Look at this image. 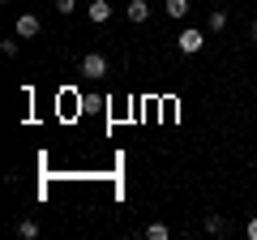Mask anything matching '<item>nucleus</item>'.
Masks as SVG:
<instances>
[{
  "mask_svg": "<svg viewBox=\"0 0 257 240\" xmlns=\"http://www.w3.org/2000/svg\"><path fill=\"white\" fill-rule=\"evenodd\" d=\"M146 236H150V240H167V236H172V227H167V223H150Z\"/></svg>",
  "mask_w": 257,
  "mask_h": 240,
  "instance_id": "0eeeda50",
  "label": "nucleus"
},
{
  "mask_svg": "<svg viewBox=\"0 0 257 240\" xmlns=\"http://www.w3.org/2000/svg\"><path fill=\"white\" fill-rule=\"evenodd\" d=\"M146 18H150V5H146V0H128V22H138V26H142Z\"/></svg>",
  "mask_w": 257,
  "mask_h": 240,
  "instance_id": "39448f33",
  "label": "nucleus"
},
{
  "mask_svg": "<svg viewBox=\"0 0 257 240\" xmlns=\"http://www.w3.org/2000/svg\"><path fill=\"white\" fill-rule=\"evenodd\" d=\"M167 13H172V18H184V13H189V0H167Z\"/></svg>",
  "mask_w": 257,
  "mask_h": 240,
  "instance_id": "1a4fd4ad",
  "label": "nucleus"
},
{
  "mask_svg": "<svg viewBox=\"0 0 257 240\" xmlns=\"http://www.w3.org/2000/svg\"><path fill=\"white\" fill-rule=\"evenodd\" d=\"M13 30H18V39H35L39 35V18H35V13H22Z\"/></svg>",
  "mask_w": 257,
  "mask_h": 240,
  "instance_id": "7ed1b4c3",
  "label": "nucleus"
},
{
  "mask_svg": "<svg viewBox=\"0 0 257 240\" xmlns=\"http://www.w3.org/2000/svg\"><path fill=\"white\" fill-rule=\"evenodd\" d=\"M223 26H227V13L214 9V13H210V30H223Z\"/></svg>",
  "mask_w": 257,
  "mask_h": 240,
  "instance_id": "9d476101",
  "label": "nucleus"
},
{
  "mask_svg": "<svg viewBox=\"0 0 257 240\" xmlns=\"http://www.w3.org/2000/svg\"><path fill=\"white\" fill-rule=\"evenodd\" d=\"M176 47H180V52L184 56H197V52H202V47H206V35H202V30H180V35H176Z\"/></svg>",
  "mask_w": 257,
  "mask_h": 240,
  "instance_id": "f257e3e1",
  "label": "nucleus"
},
{
  "mask_svg": "<svg viewBox=\"0 0 257 240\" xmlns=\"http://www.w3.org/2000/svg\"><path fill=\"white\" fill-rule=\"evenodd\" d=\"M206 231L210 236H227V219L223 214H206Z\"/></svg>",
  "mask_w": 257,
  "mask_h": 240,
  "instance_id": "423d86ee",
  "label": "nucleus"
},
{
  "mask_svg": "<svg viewBox=\"0 0 257 240\" xmlns=\"http://www.w3.org/2000/svg\"><path fill=\"white\" fill-rule=\"evenodd\" d=\"M82 73L86 77H103V73H107V56H103V52H86L82 56Z\"/></svg>",
  "mask_w": 257,
  "mask_h": 240,
  "instance_id": "f03ea898",
  "label": "nucleus"
},
{
  "mask_svg": "<svg viewBox=\"0 0 257 240\" xmlns=\"http://www.w3.org/2000/svg\"><path fill=\"white\" fill-rule=\"evenodd\" d=\"M244 231H248V240H257V214L248 219V227H244Z\"/></svg>",
  "mask_w": 257,
  "mask_h": 240,
  "instance_id": "f8f14e48",
  "label": "nucleus"
},
{
  "mask_svg": "<svg viewBox=\"0 0 257 240\" xmlns=\"http://www.w3.org/2000/svg\"><path fill=\"white\" fill-rule=\"evenodd\" d=\"M73 9H77V0H56V13H60V18H69Z\"/></svg>",
  "mask_w": 257,
  "mask_h": 240,
  "instance_id": "9b49d317",
  "label": "nucleus"
},
{
  "mask_svg": "<svg viewBox=\"0 0 257 240\" xmlns=\"http://www.w3.org/2000/svg\"><path fill=\"white\" fill-rule=\"evenodd\" d=\"M18 236L35 240V236H39V223H35V219H22V223H18Z\"/></svg>",
  "mask_w": 257,
  "mask_h": 240,
  "instance_id": "6e6552de",
  "label": "nucleus"
},
{
  "mask_svg": "<svg viewBox=\"0 0 257 240\" xmlns=\"http://www.w3.org/2000/svg\"><path fill=\"white\" fill-rule=\"evenodd\" d=\"M248 35H253V39H257V22H253V26H248Z\"/></svg>",
  "mask_w": 257,
  "mask_h": 240,
  "instance_id": "ddd939ff",
  "label": "nucleus"
},
{
  "mask_svg": "<svg viewBox=\"0 0 257 240\" xmlns=\"http://www.w3.org/2000/svg\"><path fill=\"white\" fill-rule=\"evenodd\" d=\"M86 13H90V22H94V26H103V22H111V5H107V0H94V5H90Z\"/></svg>",
  "mask_w": 257,
  "mask_h": 240,
  "instance_id": "20e7f679",
  "label": "nucleus"
}]
</instances>
